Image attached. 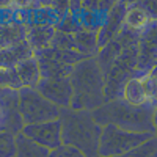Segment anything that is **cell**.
<instances>
[{"label": "cell", "mask_w": 157, "mask_h": 157, "mask_svg": "<svg viewBox=\"0 0 157 157\" xmlns=\"http://www.w3.org/2000/svg\"><path fill=\"white\" fill-rule=\"evenodd\" d=\"M25 41V24L10 21L0 24V50L10 49Z\"/></svg>", "instance_id": "obj_12"}, {"label": "cell", "mask_w": 157, "mask_h": 157, "mask_svg": "<svg viewBox=\"0 0 157 157\" xmlns=\"http://www.w3.org/2000/svg\"><path fill=\"white\" fill-rule=\"evenodd\" d=\"M63 145L82 151L85 157H99V140L102 126H99L91 112H77L72 109L61 110Z\"/></svg>", "instance_id": "obj_3"}, {"label": "cell", "mask_w": 157, "mask_h": 157, "mask_svg": "<svg viewBox=\"0 0 157 157\" xmlns=\"http://www.w3.org/2000/svg\"><path fill=\"white\" fill-rule=\"evenodd\" d=\"M50 151L25 135H16V157H49Z\"/></svg>", "instance_id": "obj_17"}, {"label": "cell", "mask_w": 157, "mask_h": 157, "mask_svg": "<svg viewBox=\"0 0 157 157\" xmlns=\"http://www.w3.org/2000/svg\"><path fill=\"white\" fill-rule=\"evenodd\" d=\"M35 57L38 58V64H39V72H41V78L43 80H57V78H69L74 66L68 63H63L60 60H55L49 57L44 52L35 54Z\"/></svg>", "instance_id": "obj_11"}, {"label": "cell", "mask_w": 157, "mask_h": 157, "mask_svg": "<svg viewBox=\"0 0 157 157\" xmlns=\"http://www.w3.org/2000/svg\"><path fill=\"white\" fill-rule=\"evenodd\" d=\"M152 126H154V132L157 135V107H154L152 110Z\"/></svg>", "instance_id": "obj_24"}, {"label": "cell", "mask_w": 157, "mask_h": 157, "mask_svg": "<svg viewBox=\"0 0 157 157\" xmlns=\"http://www.w3.org/2000/svg\"><path fill=\"white\" fill-rule=\"evenodd\" d=\"M0 157H16V135L0 130Z\"/></svg>", "instance_id": "obj_20"}, {"label": "cell", "mask_w": 157, "mask_h": 157, "mask_svg": "<svg viewBox=\"0 0 157 157\" xmlns=\"http://www.w3.org/2000/svg\"><path fill=\"white\" fill-rule=\"evenodd\" d=\"M152 107H157V99H155V102L152 104Z\"/></svg>", "instance_id": "obj_26"}, {"label": "cell", "mask_w": 157, "mask_h": 157, "mask_svg": "<svg viewBox=\"0 0 157 157\" xmlns=\"http://www.w3.org/2000/svg\"><path fill=\"white\" fill-rule=\"evenodd\" d=\"M22 135L30 138L32 141L41 145L43 148L52 151L63 145V135H61V121H49L43 124H33V126H24Z\"/></svg>", "instance_id": "obj_6"}, {"label": "cell", "mask_w": 157, "mask_h": 157, "mask_svg": "<svg viewBox=\"0 0 157 157\" xmlns=\"http://www.w3.org/2000/svg\"><path fill=\"white\" fill-rule=\"evenodd\" d=\"M126 10H127V2H115L110 11L107 13L105 19H104L102 27L98 32V43L99 49L104 46H107L112 43L116 36L121 33L124 29V16H126Z\"/></svg>", "instance_id": "obj_9"}, {"label": "cell", "mask_w": 157, "mask_h": 157, "mask_svg": "<svg viewBox=\"0 0 157 157\" xmlns=\"http://www.w3.org/2000/svg\"><path fill=\"white\" fill-rule=\"evenodd\" d=\"M121 99L126 101L129 105H134V107H141V105L149 104L141 77H134L126 83V86L123 90V94H121Z\"/></svg>", "instance_id": "obj_16"}, {"label": "cell", "mask_w": 157, "mask_h": 157, "mask_svg": "<svg viewBox=\"0 0 157 157\" xmlns=\"http://www.w3.org/2000/svg\"><path fill=\"white\" fill-rule=\"evenodd\" d=\"M33 55H35V52L32 50L27 41H22L10 49H3V50H0V69L16 68V64H19L22 60L30 58Z\"/></svg>", "instance_id": "obj_14"}, {"label": "cell", "mask_w": 157, "mask_h": 157, "mask_svg": "<svg viewBox=\"0 0 157 157\" xmlns=\"http://www.w3.org/2000/svg\"><path fill=\"white\" fill-rule=\"evenodd\" d=\"M72 85L71 109L77 112H94L105 104V80L94 58H86L77 63L69 77Z\"/></svg>", "instance_id": "obj_1"}, {"label": "cell", "mask_w": 157, "mask_h": 157, "mask_svg": "<svg viewBox=\"0 0 157 157\" xmlns=\"http://www.w3.org/2000/svg\"><path fill=\"white\" fill-rule=\"evenodd\" d=\"M36 90L54 105L63 109H71L72 102V85L69 78H57V80H39Z\"/></svg>", "instance_id": "obj_8"}, {"label": "cell", "mask_w": 157, "mask_h": 157, "mask_svg": "<svg viewBox=\"0 0 157 157\" xmlns=\"http://www.w3.org/2000/svg\"><path fill=\"white\" fill-rule=\"evenodd\" d=\"M57 33L55 25L49 24H25V41L35 54L52 47V41Z\"/></svg>", "instance_id": "obj_10"}, {"label": "cell", "mask_w": 157, "mask_h": 157, "mask_svg": "<svg viewBox=\"0 0 157 157\" xmlns=\"http://www.w3.org/2000/svg\"><path fill=\"white\" fill-rule=\"evenodd\" d=\"M157 63V21H151L149 25L140 33L138 39V64L137 71L145 75Z\"/></svg>", "instance_id": "obj_7"}, {"label": "cell", "mask_w": 157, "mask_h": 157, "mask_svg": "<svg viewBox=\"0 0 157 157\" xmlns=\"http://www.w3.org/2000/svg\"><path fill=\"white\" fill-rule=\"evenodd\" d=\"M120 157H157V135Z\"/></svg>", "instance_id": "obj_19"}, {"label": "cell", "mask_w": 157, "mask_h": 157, "mask_svg": "<svg viewBox=\"0 0 157 157\" xmlns=\"http://www.w3.org/2000/svg\"><path fill=\"white\" fill-rule=\"evenodd\" d=\"M49 157H85L82 151H78L77 148L68 146V145H61L57 149H52Z\"/></svg>", "instance_id": "obj_22"}, {"label": "cell", "mask_w": 157, "mask_h": 157, "mask_svg": "<svg viewBox=\"0 0 157 157\" xmlns=\"http://www.w3.org/2000/svg\"><path fill=\"white\" fill-rule=\"evenodd\" d=\"M17 107L24 126L55 121L61 116V109L47 101L36 88H22L19 91Z\"/></svg>", "instance_id": "obj_4"}, {"label": "cell", "mask_w": 157, "mask_h": 157, "mask_svg": "<svg viewBox=\"0 0 157 157\" xmlns=\"http://www.w3.org/2000/svg\"><path fill=\"white\" fill-rule=\"evenodd\" d=\"M16 72L21 78L24 88H36L39 80H41L38 58L35 55L30 57V58H25L19 64H16Z\"/></svg>", "instance_id": "obj_15"}, {"label": "cell", "mask_w": 157, "mask_h": 157, "mask_svg": "<svg viewBox=\"0 0 157 157\" xmlns=\"http://www.w3.org/2000/svg\"><path fill=\"white\" fill-rule=\"evenodd\" d=\"M155 66H157V63H155Z\"/></svg>", "instance_id": "obj_27"}, {"label": "cell", "mask_w": 157, "mask_h": 157, "mask_svg": "<svg viewBox=\"0 0 157 157\" xmlns=\"http://www.w3.org/2000/svg\"><path fill=\"white\" fill-rule=\"evenodd\" d=\"M151 22V17L138 2L127 3L126 16H124V27L135 33H141Z\"/></svg>", "instance_id": "obj_13"}, {"label": "cell", "mask_w": 157, "mask_h": 157, "mask_svg": "<svg viewBox=\"0 0 157 157\" xmlns=\"http://www.w3.org/2000/svg\"><path fill=\"white\" fill-rule=\"evenodd\" d=\"M154 134L129 132L116 126H104L99 140V157H120L152 138Z\"/></svg>", "instance_id": "obj_5"}, {"label": "cell", "mask_w": 157, "mask_h": 157, "mask_svg": "<svg viewBox=\"0 0 157 157\" xmlns=\"http://www.w3.org/2000/svg\"><path fill=\"white\" fill-rule=\"evenodd\" d=\"M138 3L146 10L151 21H157V0H152V2H138Z\"/></svg>", "instance_id": "obj_23"}, {"label": "cell", "mask_w": 157, "mask_h": 157, "mask_svg": "<svg viewBox=\"0 0 157 157\" xmlns=\"http://www.w3.org/2000/svg\"><path fill=\"white\" fill-rule=\"evenodd\" d=\"M141 80H143V86H145V91H146V96H148V101L149 104L155 102L157 99V78L152 75V74H145L141 75Z\"/></svg>", "instance_id": "obj_21"}, {"label": "cell", "mask_w": 157, "mask_h": 157, "mask_svg": "<svg viewBox=\"0 0 157 157\" xmlns=\"http://www.w3.org/2000/svg\"><path fill=\"white\" fill-rule=\"evenodd\" d=\"M22 82L16 72V68H2L0 69V90L21 91Z\"/></svg>", "instance_id": "obj_18"}, {"label": "cell", "mask_w": 157, "mask_h": 157, "mask_svg": "<svg viewBox=\"0 0 157 157\" xmlns=\"http://www.w3.org/2000/svg\"><path fill=\"white\" fill-rule=\"evenodd\" d=\"M152 110L151 104L141 107L129 105L126 101L115 99L105 102L102 107L91 112L93 120L99 126H116L129 132H141V134H154L152 126Z\"/></svg>", "instance_id": "obj_2"}, {"label": "cell", "mask_w": 157, "mask_h": 157, "mask_svg": "<svg viewBox=\"0 0 157 157\" xmlns=\"http://www.w3.org/2000/svg\"><path fill=\"white\" fill-rule=\"evenodd\" d=\"M2 120H3V112H2V109H0V124H2Z\"/></svg>", "instance_id": "obj_25"}]
</instances>
